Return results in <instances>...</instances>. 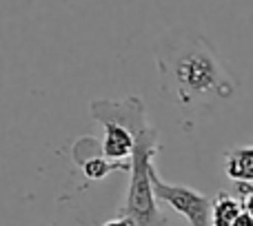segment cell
Wrapping results in <instances>:
<instances>
[{"instance_id":"obj_3","label":"cell","mask_w":253,"mask_h":226,"mask_svg":"<svg viewBox=\"0 0 253 226\" xmlns=\"http://www.w3.org/2000/svg\"><path fill=\"white\" fill-rule=\"evenodd\" d=\"M151 184L156 200L171 206L191 226H211V200L207 195L198 193L196 188L165 182L156 171V166L151 169Z\"/></svg>"},{"instance_id":"obj_2","label":"cell","mask_w":253,"mask_h":226,"mask_svg":"<svg viewBox=\"0 0 253 226\" xmlns=\"http://www.w3.org/2000/svg\"><path fill=\"white\" fill-rule=\"evenodd\" d=\"M91 117L102 122H120L133 133V153H131V180L125 206L120 215L131 218L138 226H165L167 218L158 209V200L151 184L153 157L158 155V133L147 122V113L140 98L131 96L123 102L96 100L91 105Z\"/></svg>"},{"instance_id":"obj_8","label":"cell","mask_w":253,"mask_h":226,"mask_svg":"<svg viewBox=\"0 0 253 226\" xmlns=\"http://www.w3.org/2000/svg\"><path fill=\"white\" fill-rule=\"evenodd\" d=\"M236 188L238 195H240L242 211L253 218V182H236Z\"/></svg>"},{"instance_id":"obj_6","label":"cell","mask_w":253,"mask_h":226,"mask_svg":"<svg viewBox=\"0 0 253 226\" xmlns=\"http://www.w3.org/2000/svg\"><path fill=\"white\" fill-rule=\"evenodd\" d=\"M224 173L233 182H253V144L236 147L224 155Z\"/></svg>"},{"instance_id":"obj_7","label":"cell","mask_w":253,"mask_h":226,"mask_svg":"<svg viewBox=\"0 0 253 226\" xmlns=\"http://www.w3.org/2000/svg\"><path fill=\"white\" fill-rule=\"evenodd\" d=\"M242 213L240 200H236L229 193H218L211 202V226H231L233 220Z\"/></svg>"},{"instance_id":"obj_5","label":"cell","mask_w":253,"mask_h":226,"mask_svg":"<svg viewBox=\"0 0 253 226\" xmlns=\"http://www.w3.org/2000/svg\"><path fill=\"white\" fill-rule=\"evenodd\" d=\"M105 138H102V155L116 162H131L133 153V133L120 122H102Z\"/></svg>"},{"instance_id":"obj_1","label":"cell","mask_w":253,"mask_h":226,"mask_svg":"<svg viewBox=\"0 0 253 226\" xmlns=\"http://www.w3.org/2000/svg\"><path fill=\"white\" fill-rule=\"evenodd\" d=\"M158 65L165 89H169L182 107L231 100L240 89L209 40L198 34H182L178 40L167 42Z\"/></svg>"},{"instance_id":"obj_10","label":"cell","mask_w":253,"mask_h":226,"mask_svg":"<svg viewBox=\"0 0 253 226\" xmlns=\"http://www.w3.org/2000/svg\"><path fill=\"white\" fill-rule=\"evenodd\" d=\"M231 226H253V218H251L249 213H245V211H242V213L238 215L236 220H233Z\"/></svg>"},{"instance_id":"obj_9","label":"cell","mask_w":253,"mask_h":226,"mask_svg":"<svg viewBox=\"0 0 253 226\" xmlns=\"http://www.w3.org/2000/svg\"><path fill=\"white\" fill-rule=\"evenodd\" d=\"M102 226H138V224H135L131 218H126V215H120V218L109 220V222H107V224H102Z\"/></svg>"},{"instance_id":"obj_4","label":"cell","mask_w":253,"mask_h":226,"mask_svg":"<svg viewBox=\"0 0 253 226\" xmlns=\"http://www.w3.org/2000/svg\"><path fill=\"white\" fill-rule=\"evenodd\" d=\"M71 157L87 180H105L116 171H131V162H116L102 155V147L96 138H80L71 149Z\"/></svg>"}]
</instances>
